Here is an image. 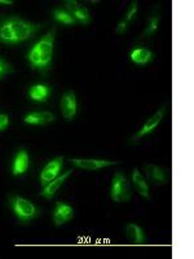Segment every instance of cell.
Returning a JSON list of instances; mask_svg holds the SVG:
<instances>
[{
  "label": "cell",
  "mask_w": 194,
  "mask_h": 259,
  "mask_svg": "<svg viewBox=\"0 0 194 259\" xmlns=\"http://www.w3.org/2000/svg\"><path fill=\"white\" fill-rule=\"evenodd\" d=\"M56 119V117L50 112H34L30 113L25 117V123L35 124V126H44V124L51 123Z\"/></svg>",
  "instance_id": "13"
},
{
  "label": "cell",
  "mask_w": 194,
  "mask_h": 259,
  "mask_svg": "<svg viewBox=\"0 0 194 259\" xmlns=\"http://www.w3.org/2000/svg\"><path fill=\"white\" fill-rule=\"evenodd\" d=\"M132 182H133V186H135L136 191L138 192V194H141L142 197L150 198V194H149V187H148V183L145 180V178L142 177L141 172L135 168L132 172Z\"/></svg>",
  "instance_id": "16"
},
{
  "label": "cell",
  "mask_w": 194,
  "mask_h": 259,
  "mask_svg": "<svg viewBox=\"0 0 194 259\" xmlns=\"http://www.w3.org/2000/svg\"><path fill=\"white\" fill-rule=\"evenodd\" d=\"M126 235H127V239L136 245L144 244L145 240H147V237H145V233H144V231H142L141 227H138L137 224H133V223L127 224Z\"/></svg>",
  "instance_id": "14"
},
{
  "label": "cell",
  "mask_w": 194,
  "mask_h": 259,
  "mask_svg": "<svg viewBox=\"0 0 194 259\" xmlns=\"http://www.w3.org/2000/svg\"><path fill=\"white\" fill-rule=\"evenodd\" d=\"M165 113H166V106H163V108H161V109H159L156 114L152 115V117H150L149 119L145 122V124L141 127V130H140V131H138L135 136H133L132 142H135V143L138 142V140H140L141 138H144L145 135H148V134H150L152 131H154V130L157 128V126L161 123V121L163 119V117H165Z\"/></svg>",
  "instance_id": "9"
},
{
  "label": "cell",
  "mask_w": 194,
  "mask_h": 259,
  "mask_svg": "<svg viewBox=\"0 0 194 259\" xmlns=\"http://www.w3.org/2000/svg\"><path fill=\"white\" fill-rule=\"evenodd\" d=\"M27 168H29V154L25 149H21L13 159L12 174L15 177H18V175L25 174Z\"/></svg>",
  "instance_id": "12"
},
{
  "label": "cell",
  "mask_w": 194,
  "mask_h": 259,
  "mask_svg": "<svg viewBox=\"0 0 194 259\" xmlns=\"http://www.w3.org/2000/svg\"><path fill=\"white\" fill-rule=\"evenodd\" d=\"M9 206L12 207L13 212H15L21 223H27V222L32 221L40 212V210L34 203L30 202L26 198L16 196V194L9 196Z\"/></svg>",
  "instance_id": "3"
},
{
  "label": "cell",
  "mask_w": 194,
  "mask_h": 259,
  "mask_svg": "<svg viewBox=\"0 0 194 259\" xmlns=\"http://www.w3.org/2000/svg\"><path fill=\"white\" fill-rule=\"evenodd\" d=\"M70 162L75 167L83 168V170L96 171L100 168L108 167V166L117 165V161H108V159H78L70 158Z\"/></svg>",
  "instance_id": "8"
},
{
  "label": "cell",
  "mask_w": 194,
  "mask_h": 259,
  "mask_svg": "<svg viewBox=\"0 0 194 259\" xmlns=\"http://www.w3.org/2000/svg\"><path fill=\"white\" fill-rule=\"evenodd\" d=\"M50 95H51L50 87L44 84H35V85H32L31 89L29 90L30 99L34 101H39V103L47 101Z\"/></svg>",
  "instance_id": "18"
},
{
  "label": "cell",
  "mask_w": 194,
  "mask_h": 259,
  "mask_svg": "<svg viewBox=\"0 0 194 259\" xmlns=\"http://www.w3.org/2000/svg\"><path fill=\"white\" fill-rule=\"evenodd\" d=\"M41 25L29 22L20 17L3 18L0 21V43L2 45H18L35 35Z\"/></svg>",
  "instance_id": "1"
},
{
  "label": "cell",
  "mask_w": 194,
  "mask_h": 259,
  "mask_svg": "<svg viewBox=\"0 0 194 259\" xmlns=\"http://www.w3.org/2000/svg\"><path fill=\"white\" fill-rule=\"evenodd\" d=\"M11 71H12V66L6 60L0 57V79L6 77L7 74H9Z\"/></svg>",
  "instance_id": "21"
},
{
  "label": "cell",
  "mask_w": 194,
  "mask_h": 259,
  "mask_svg": "<svg viewBox=\"0 0 194 259\" xmlns=\"http://www.w3.org/2000/svg\"><path fill=\"white\" fill-rule=\"evenodd\" d=\"M9 124V117L7 114H0V131L7 130Z\"/></svg>",
  "instance_id": "23"
},
{
  "label": "cell",
  "mask_w": 194,
  "mask_h": 259,
  "mask_svg": "<svg viewBox=\"0 0 194 259\" xmlns=\"http://www.w3.org/2000/svg\"><path fill=\"white\" fill-rule=\"evenodd\" d=\"M55 35H56V29L51 30L32 47L27 56L31 68L41 71H45L51 68L53 50H55Z\"/></svg>",
  "instance_id": "2"
},
{
  "label": "cell",
  "mask_w": 194,
  "mask_h": 259,
  "mask_svg": "<svg viewBox=\"0 0 194 259\" xmlns=\"http://www.w3.org/2000/svg\"><path fill=\"white\" fill-rule=\"evenodd\" d=\"M131 61L137 65H145L152 61L154 57V53L148 48H136L131 52Z\"/></svg>",
  "instance_id": "17"
},
{
  "label": "cell",
  "mask_w": 194,
  "mask_h": 259,
  "mask_svg": "<svg viewBox=\"0 0 194 259\" xmlns=\"http://www.w3.org/2000/svg\"><path fill=\"white\" fill-rule=\"evenodd\" d=\"M52 15L53 17H55V20L59 21V22H61V24L64 25H75V22H77V21L73 18V16H71L66 9H62V8L53 9Z\"/></svg>",
  "instance_id": "19"
},
{
  "label": "cell",
  "mask_w": 194,
  "mask_h": 259,
  "mask_svg": "<svg viewBox=\"0 0 194 259\" xmlns=\"http://www.w3.org/2000/svg\"><path fill=\"white\" fill-rule=\"evenodd\" d=\"M73 172V170H69L66 171L65 174H62L61 177H57L55 178V179L52 180V182H50L45 187H43V191L40 192V196L41 197L47 198V200H51V198L56 194V192L59 191L60 187L62 186L65 183V180L68 179L69 177H70V174Z\"/></svg>",
  "instance_id": "11"
},
{
  "label": "cell",
  "mask_w": 194,
  "mask_h": 259,
  "mask_svg": "<svg viewBox=\"0 0 194 259\" xmlns=\"http://www.w3.org/2000/svg\"><path fill=\"white\" fill-rule=\"evenodd\" d=\"M110 197L114 202H128L131 198V188L129 183L124 174L117 172L113 178L112 188H110Z\"/></svg>",
  "instance_id": "4"
},
{
  "label": "cell",
  "mask_w": 194,
  "mask_h": 259,
  "mask_svg": "<svg viewBox=\"0 0 194 259\" xmlns=\"http://www.w3.org/2000/svg\"><path fill=\"white\" fill-rule=\"evenodd\" d=\"M64 4L66 7V11L73 16L75 21H79L80 24L83 25H88L91 22V16H89L88 9L85 8L84 6L79 4L75 0H66Z\"/></svg>",
  "instance_id": "6"
},
{
  "label": "cell",
  "mask_w": 194,
  "mask_h": 259,
  "mask_svg": "<svg viewBox=\"0 0 194 259\" xmlns=\"http://www.w3.org/2000/svg\"><path fill=\"white\" fill-rule=\"evenodd\" d=\"M0 4H6V6H11V4H13V2H4V0H0Z\"/></svg>",
  "instance_id": "25"
},
{
  "label": "cell",
  "mask_w": 194,
  "mask_h": 259,
  "mask_svg": "<svg viewBox=\"0 0 194 259\" xmlns=\"http://www.w3.org/2000/svg\"><path fill=\"white\" fill-rule=\"evenodd\" d=\"M145 170H147L148 178H149L156 186H161V184H166V183H167V177H166L165 171L162 170L161 167H158V166L148 163V165L145 166Z\"/></svg>",
  "instance_id": "15"
},
{
  "label": "cell",
  "mask_w": 194,
  "mask_h": 259,
  "mask_svg": "<svg viewBox=\"0 0 194 259\" xmlns=\"http://www.w3.org/2000/svg\"><path fill=\"white\" fill-rule=\"evenodd\" d=\"M62 166H64V158L62 157H56L55 159L50 161L47 165L44 166V168L41 170L40 174V184L43 187H45L50 182H52L55 178H57V175L60 174Z\"/></svg>",
  "instance_id": "5"
},
{
  "label": "cell",
  "mask_w": 194,
  "mask_h": 259,
  "mask_svg": "<svg viewBox=\"0 0 194 259\" xmlns=\"http://www.w3.org/2000/svg\"><path fill=\"white\" fill-rule=\"evenodd\" d=\"M136 13H137V3H133L132 6H131V9L128 11V13H127L126 20H124L127 24H128V22H131V21L136 17Z\"/></svg>",
  "instance_id": "22"
},
{
  "label": "cell",
  "mask_w": 194,
  "mask_h": 259,
  "mask_svg": "<svg viewBox=\"0 0 194 259\" xmlns=\"http://www.w3.org/2000/svg\"><path fill=\"white\" fill-rule=\"evenodd\" d=\"M61 112L66 121H71L77 114V96L74 91H66L61 99Z\"/></svg>",
  "instance_id": "7"
},
{
  "label": "cell",
  "mask_w": 194,
  "mask_h": 259,
  "mask_svg": "<svg viewBox=\"0 0 194 259\" xmlns=\"http://www.w3.org/2000/svg\"><path fill=\"white\" fill-rule=\"evenodd\" d=\"M127 22L126 21H122V22H119V25L117 26V32L118 34H124V32L127 31Z\"/></svg>",
  "instance_id": "24"
},
{
  "label": "cell",
  "mask_w": 194,
  "mask_h": 259,
  "mask_svg": "<svg viewBox=\"0 0 194 259\" xmlns=\"http://www.w3.org/2000/svg\"><path fill=\"white\" fill-rule=\"evenodd\" d=\"M159 21H161V17H159L158 15L150 18L149 25H148L147 30H145V31L142 32V36H150V35H153L154 32L157 31V29H158Z\"/></svg>",
  "instance_id": "20"
},
{
  "label": "cell",
  "mask_w": 194,
  "mask_h": 259,
  "mask_svg": "<svg viewBox=\"0 0 194 259\" xmlns=\"http://www.w3.org/2000/svg\"><path fill=\"white\" fill-rule=\"evenodd\" d=\"M52 218L53 223L56 226H62V224L68 223L74 218L73 207L64 202H56V207L53 210Z\"/></svg>",
  "instance_id": "10"
}]
</instances>
